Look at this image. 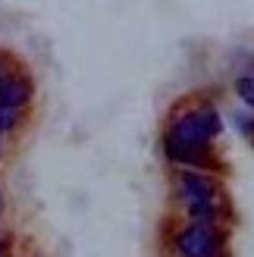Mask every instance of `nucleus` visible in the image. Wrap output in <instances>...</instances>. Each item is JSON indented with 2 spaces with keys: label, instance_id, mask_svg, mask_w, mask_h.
<instances>
[{
  "label": "nucleus",
  "instance_id": "nucleus-1",
  "mask_svg": "<svg viewBox=\"0 0 254 257\" xmlns=\"http://www.w3.org/2000/svg\"><path fill=\"white\" fill-rule=\"evenodd\" d=\"M220 113L210 110V107H201V110H192L179 116L173 122L170 135L163 141H176V145H207V141L220 132Z\"/></svg>",
  "mask_w": 254,
  "mask_h": 257
},
{
  "label": "nucleus",
  "instance_id": "nucleus-2",
  "mask_svg": "<svg viewBox=\"0 0 254 257\" xmlns=\"http://www.w3.org/2000/svg\"><path fill=\"white\" fill-rule=\"evenodd\" d=\"M176 251L182 257H220L223 254V235L217 232V226L192 223L176 238Z\"/></svg>",
  "mask_w": 254,
  "mask_h": 257
},
{
  "label": "nucleus",
  "instance_id": "nucleus-3",
  "mask_svg": "<svg viewBox=\"0 0 254 257\" xmlns=\"http://www.w3.org/2000/svg\"><path fill=\"white\" fill-rule=\"evenodd\" d=\"M179 195L185 204H217V185L201 173H182L179 176Z\"/></svg>",
  "mask_w": 254,
  "mask_h": 257
},
{
  "label": "nucleus",
  "instance_id": "nucleus-4",
  "mask_svg": "<svg viewBox=\"0 0 254 257\" xmlns=\"http://www.w3.org/2000/svg\"><path fill=\"white\" fill-rule=\"evenodd\" d=\"M32 94H35V88H32V82L25 79V75H10V79L0 85V104L4 107L22 110L32 100Z\"/></svg>",
  "mask_w": 254,
  "mask_h": 257
},
{
  "label": "nucleus",
  "instance_id": "nucleus-5",
  "mask_svg": "<svg viewBox=\"0 0 254 257\" xmlns=\"http://www.w3.org/2000/svg\"><path fill=\"white\" fill-rule=\"evenodd\" d=\"M16 125H19V110L0 104V135H4V132H13Z\"/></svg>",
  "mask_w": 254,
  "mask_h": 257
},
{
  "label": "nucleus",
  "instance_id": "nucleus-6",
  "mask_svg": "<svg viewBox=\"0 0 254 257\" xmlns=\"http://www.w3.org/2000/svg\"><path fill=\"white\" fill-rule=\"evenodd\" d=\"M235 91L248 107H254V75H242V79L235 82Z\"/></svg>",
  "mask_w": 254,
  "mask_h": 257
},
{
  "label": "nucleus",
  "instance_id": "nucleus-7",
  "mask_svg": "<svg viewBox=\"0 0 254 257\" xmlns=\"http://www.w3.org/2000/svg\"><path fill=\"white\" fill-rule=\"evenodd\" d=\"M235 122H238V132H245V135L254 141V116H242V113H238Z\"/></svg>",
  "mask_w": 254,
  "mask_h": 257
},
{
  "label": "nucleus",
  "instance_id": "nucleus-8",
  "mask_svg": "<svg viewBox=\"0 0 254 257\" xmlns=\"http://www.w3.org/2000/svg\"><path fill=\"white\" fill-rule=\"evenodd\" d=\"M10 75H13V72L7 69V63H4V60H0V85H4V82L10 79Z\"/></svg>",
  "mask_w": 254,
  "mask_h": 257
},
{
  "label": "nucleus",
  "instance_id": "nucleus-9",
  "mask_svg": "<svg viewBox=\"0 0 254 257\" xmlns=\"http://www.w3.org/2000/svg\"><path fill=\"white\" fill-rule=\"evenodd\" d=\"M0 207H4V201H0Z\"/></svg>",
  "mask_w": 254,
  "mask_h": 257
}]
</instances>
